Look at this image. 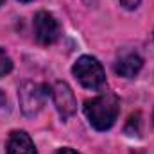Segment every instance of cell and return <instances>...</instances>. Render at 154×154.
<instances>
[{"instance_id": "5bb4252c", "label": "cell", "mask_w": 154, "mask_h": 154, "mask_svg": "<svg viewBox=\"0 0 154 154\" xmlns=\"http://www.w3.org/2000/svg\"><path fill=\"white\" fill-rule=\"evenodd\" d=\"M152 120H154V116H152Z\"/></svg>"}, {"instance_id": "277c9868", "label": "cell", "mask_w": 154, "mask_h": 154, "mask_svg": "<svg viewBox=\"0 0 154 154\" xmlns=\"http://www.w3.org/2000/svg\"><path fill=\"white\" fill-rule=\"evenodd\" d=\"M50 95H52V100H54V106H56L57 113L63 120L70 118L77 111L75 95L65 81H56L54 86L50 88Z\"/></svg>"}, {"instance_id": "52a82bcc", "label": "cell", "mask_w": 154, "mask_h": 154, "mask_svg": "<svg viewBox=\"0 0 154 154\" xmlns=\"http://www.w3.org/2000/svg\"><path fill=\"white\" fill-rule=\"evenodd\" d=\"M7 154H38L34 142L25 131H13L7 138Z\"/></svg>"}, {"instance_id": "7c38bea8", "label": "cell", "mask_w": 154, "mask_h": 154, "mask_svg": "<svg viewBox=\"0 0 154 154\" xmlns=\"http://www.w3.org/2000/svg\"><path fill=\"white\" fill-rule=\"evenodd\" d=\"M18 2H31V0H18Z\"/></svg>"}, {"instance_id": "9c48e42d", "label": "cell", "mask_w": 154, "mask_h": 154, "mask_svg": "<svg viewBox=\"0 0 154 154\" xmlns=\"http://www.w3.org/2000/svg\"><path fill=\"white\" fill-rule=\"evenodd\" d=\"M120 4L125 7V9H129V11H133V9H136L138 7V4H140V0H120Z\"/></svg>"}, {"instance_id": "5b68a950", "label": "cell", "mask_w": 154, "mask_h": 154, "mask_svg": "<svg viewBox=\"0 0 154 154\" xmlns=\"http://www.w3.org/2000/svg\"><path fill=\"white\" fill-rule=\"evenodd\" d=\"M34 36L39 45H52L59 38V23L57 20L47 13V11H39L34 16Z\"/></svg>"}, {"instance_id": "8992f818", "label": "cell", "mask_w": 154, "mask_h": 154, "mask_svg": "<svg viewBox=\"0 0 154 154\" xmlns=\"http://www.w3.org/2000/svg\"><path fill=\"white\" fill-rule=\"evenodd\" d=\"M143 66V59L136 52H124L115 63V72L125 79H133Z\"/></svg>"}, {"instance_id": "8fae6325", "label": "cell", "mask_w": 154, "mask_h": 154, "mask_svg": "<svg viewBox=\"0 0 154 154\" xmlns=\"http://www.w3.org/2000/svg\"><path fill=\"white\" fill-rule=\"evenodd\" d=\"M4 104H5V95H4V91L0 90V108H2Z\"/></svg>"}, {"instance_id": "30bf717a", "label": "cell", "mask_w": 154, "mask_h": 154, "mask_svg": "<svg viewBox=\"0 0 154 154\" xmlns=\"http://www.w3.org/2000/svg\"><path fill=\"white\" fill-rule=\"evenodd\" d=\"M56 154H79V152H75V151L70 149V147H63V149H59Z\"/></svg>"}, {"instance_id": "6da1fadb", "label": "cell", "mask_w": 154, "mask_h": 154, "mask_svg": "<svg viewBox=\"0 0 154 154\" xmlns=\"http://www.w3.org/2000/svg\"><path fill=\"white\" fill-rule=\"evenodd\" d=\"M118 111H120V102L115 93L109 91L84 102V113L97 131L109 129L118 118Z\"/></svg>"}, {"instance_id": "7a4b0ae2", "label": "cell", "mask_w": 154, "mask_h": 154, "mask_svg": "<svg viewBox=\"0 0 154 154\" xmlns=\"http://www.w3.org/2000/svg\"><path fill=\"white\" fill-rule=\"evenodd\" d=\"M72 74L88 90H99L106 82V72L102 65L91 56H81L72 66Z\"/></svg>"}, {"instance_id": "ba28073f", "label": "cell", "mask_w": 154, "mask_h": 154, "mask_svg": "<svg viewBox=\"0 0 154 154\" xmlns=\"http://www.w3.org/2000/svg\"><path fill=\"white\" fill-rule=\"evenodd\" d=\"M11 70H13V61L5 54V50L0 48V77H5Z\"/></svg>"}, {"instance_id": "4fadbf2b", "label": "cell", "mask_w": 154, "mask_h": 154, "mask_svg": "<svg viewBox=\"0 0 154 154\" xmlns=\"http://www.w3.org/2000/svg\"><path fill=\"white\" fill-rule=\"evenodd\" d=\"M4 2H5V0H0V5H2V4H4Z\"/></svg>"}, {"instance_id": "3957f363", "label": "cell", "mask_w": 154, "mask_h": 154, "mask_svg": "<svg viewBox=\"0 0 154 154\" xmlns=\"http://www.w3.org/2000/svg\"><path fill=\"white\" fill-rule=\"evenodd\" d=\"M48 88L38 84V82H23L18 90V100H20V108L27 116H34L45 106V100L48 97Z\"/></svg>"}]
</instances>
